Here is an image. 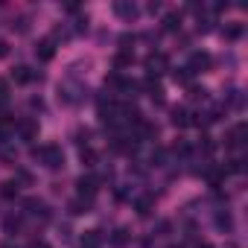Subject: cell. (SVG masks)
I'll return each instance as SVG.
<instances>
[{"label":"cell","mask_w":248,"mask_h":248,"mask_svg":"<svg viewBox=\"0 0 248 248\" xmlns=\"http://www.w3.org/2000/svg\"><path fill=\"white\" fill-rule=\"evenodd\" d=\"M172 152H175V155H181V158H184V155H190V143H187V140H178V143H175V146H172Z\"/></svg>","instance_id":"obj_26"},{"label":"cell","mask_w":248,"mask_h":248,"mask_svg":"<svg viewBox=\"0 0 248 248\" xmlns=\"http://www.w3.org/2000/svg\"><path fill=\"white\" fill-rule=\"evenodd\" d=\"M91 207H93V199H85V196H76L70 204H67V210L73 213V216H82V213H91Z\"/></svg>","instance_id":"obj_10"},{"label":"cell","mask_w":248,"mask_h":248,"mask_svg":"<svg viewBox=\"0 0 248 248\" xmlns=\"http://www.w3.org/2000/svg\"><path fill=\"white\" fill-rule=\"evenodd\" d=\"M30 248H50V245H47V242H38V239H35V242H32Z\"/></svg>","instance_id":"obj_33"},{"label":"cell","mask_w":248,"mask_h":248,"mask_svg":"<svg viewBox=\"0 0 248 248\" xmlns=\"http://www.w3.org/2000/svg\"><path fill=\"white\" fill-rule=\"evenodd\" d=\"M0 56H6V44L3 41H0Z\"/></svg>","instance_id":"obj_34"},{"label":"cell","mask_w":248,"mask_h":248,"mask_svg":"<svg viewBox=\"0 0 248 248\" xmlns=\"http://www.w3.org/2000/svg\"><path fill=\"white\" fill-rule=\"evenodd\" d=\"M35 56H38L41 62H50V59L56 56V41H53V38H41V41L35 44Z\"/></svg>","instance_id":"obj_8"},{"label":"cell","mask_w":248,"mask_h":248,"mask_svg":"<svg viewBox=\"0 0 248 248\" xmlns=\"http://www.w3.org/2000/svg\"><path fill=\"white\" fill-rule=\"evenodd\" d=\"M82 248H102V233L99 231H85L82 239H79Z\"/></svg>","instance_id":"obj_12"},{"label":"cell","mask_w":248,"mask_h":248,"mask_svg":"<svg viewBox=\"0 0 248 248\" xmlns=\"http://www.w3.org/2000/svg\"><path fill=\"white\" fill-rule=\"evenodd\" d=\"M18 135H21V140H35L38 138V123L35 120H21L18 123Z\"/></svg>","instance_id":"obj_9"},{"label":"cell","mask_w":248,"mask_h":248,"mask_svg":"<svg viewBox=\"0 0 248 248\" xmlns=\"http://www.w3.org/2000/svg\"><path fill=\"white\" fill-rule=\"evenodd\" d=\"M135 210H138L140 216H149V213L155 210V196H140V199L135 202Z\"/></svg>","instance_id":"obj_15"},{"label":"cell","mask_w":248,"mask_h":248,"mask_svg":"<svg viewBox=\"0 0 248 248\" xmlns=\"http://www.w3.org/2000/svg\"><path fill=\"white\" fill-rule=\"evenodd\" d=\"M114 15L123 18V21H135L138 18V6L132 3V0H117V3H114Z\"/></svg>","instance_id":"obj_6"},{"label":"cell","mask_w":248,"mask_h":248,"mask_svg":"<svg viewBox=\"0 0 248 248\" xmlns=\"http://www.w3.org/2000/svg\"><path fill=\"white\" fill-rule=\"evenodd\" d=\"M172 123H175L178 129H184V126H190V123H193V117H190L187 108H172Z\"/></svg>","instance_id":"obj_16"},{"label":"cell","mask_w":248,"mask_h":248,"mask_svg":"<svg viewBox=\"0 0 248 248\" xmlns=\"http://www.w3.org/2000/svg\"><path fill=\"white\" fill-rule=\"evenodd\" d=\"M242 138H245V126L239 123V126H233L228 135H225V146H231V149H236V146H242Z\"/></svg>","instance_id":"obj_11"},{"label":"cell","mask_w":248,"mask_h":248,"mask_svg":"<svg viewBox=\"0 0 248 248\" xmlns=\"http://www.w3.org/2000/svg\"><path fill=\"white\" fill-rule=\"evenodd\" d=\"M76 187H79V196L93 199V196H96V190H99V178H96V175H82V178L76 181Z\"/></svg>","instance_id":"obj_5"},{"label":"cell","mask_w":248,"mask_h":248,"mask_svg":"<svg viewBox=\"0 0 248 248\" xmlns=\"http://www.w3.org/2000/svg\"><path fill=\"white\" fill-rule=\"evenodd\" d=\"M172 79L181 82V85H187V82L193 79V73H190V67H178V70H172Z\"/></svg>","instance_id":"obj_23"},{"label":"cell","mask_w":248,"mask_h":248,"mask_svg":"<svg viewBox=\"0 0 248 248\" xmlns=\"http://www.w3.org/2000/svg\"><path fill=\"white\" fill-rule=\"evenodd\" d=\"M210 64H213L210 53H193L187 67H190V73H204V70H210Z\"/></svg>","instance_id":"obj_7"},{"label":"cell","mask_w":248,"mask_h":248,"mask_svg":"<svg viewBox=\"0 0 248 248\" xmlns=\"http://www.w3.org/2000/svg\"><path fill=\"white\" fill-rule=\"evenodd\" d=\"M82 164L93 167V164H96V152H93V149H82Z\"/></svg>","instance_id":"obj_27"},{"label":"cell","mask_w":248,"mask_h":248,"mask_svg":"<svg viewBox=\"0 0 248 248\" xmlns=\"http://www.w3.org/2000/svg\"><path fill=\"white\" fill-rule=\"evenodd\" d=\"M38 73H32V67H27V64H18L15 70H12V79L15 82H21V85H27V82H32Z\"/></svg>","instance_id":"obj_13"},{"label":"cell","mask_w":248,"mask_h":248,"mask_svg":"<svg viewBox=\"0 0 248 248\" xmlns=\"http://www.w3.org/2000/svg\"><path fill=\"white\" fill-rule=\"evenodd\" d=\"M129 239H132V233H129L126 228H117V231L111 233V239H108V242H111L114 248H126V245H129Z\"/></svg>","instance_id":"obj_14"},{"label":"cell","mask_w":248,"mask_h":248,"mask_svg":"<svg viewBox=\"0 0 248 248\" xmlns=\"http://www.w3.org/2000/svg\"><path fill=\"white\" fill-rule=\"evenodd\" d=\"M199 248H210V245H199Z\"/></svg>","instance_id":"obj_36"},{"label":"cell","mask_w":248,"mask_h":248,"mask_svg":"<svg viewBox=\"0 0 248 248\" xmlns=\"http://www.w3.org/2000/svg\"><path fill=\"white\" fill-rule=\"evenodd\" d=\"M132 62H135L132 50H120V53L114 56V67H117V70H120V67H132Z\"/></svg>","instance_id":"obj_19"},{"label":"cell","mask_w":248,"mask_h":248,"mask_svg":"<svg viewBox=\"0 0 248 248\" xmlns=\"http://www.w3.org/2000/svg\"><path fill=\"white\" fill-rule=\"evenodd\" d=\"M3 143H6V129L0 126V146H3Z\"/></svg>","instance_id":"obj_32"},{"label":"cell","mask_w":248,"mask_h":248,"mask_svg":"<svg viewBox=\"0 0 248 248\" xmlns=\"http://www.w3.org/2000/svg\"><path fill=\"white\" fill-rule=\"evenodd\" d=\"M114 152H132L138 146V138H114Z\"/></svg>","instance_id":"obj_17"},{"label":"cell","mask_w":248,"mask_h":248,"mask_svg":"<svg viewBox=\"0 0 248 248\" xmlns=\"http://www.w3.org/2000/svg\"><path fill=\"white\" fill-rule=\"evenodd\" d=\"M164 30L167 32H178L181 30V15L178 12H167L164 15Z\"/></svg>","instance_id":"obj_18"},{"label":"cell","mask_w":248,"mask_h":248,"mask_svg":"<svg viewBox=\"0 0 248 248\" xmlns=\"http://www.w3.org/2000/svg\"><path fill=\"white\" fill-rule=\"evenodd\" d=\"M12 30H15V32H27V30H30V18H27V15H18V18L12 21Z\"/></svg>","instance_id":"obj_24"},{"label":"cell","mask_w":248,"mask_h":248,"mask_svg":"<svg viewBox=\"0 0 248 248\" xmlns=\"http://www.w3.org/2000/svg\"><path fill=\"white\" fill-rule=\"evenodd\" d=\"M3 228H6V233H15V231H21V216H9V219L3 222Z\"/></svg>","instance_id":"obj_25"},{"label":"cell","mask_w":248,"mask_h":248,"mask_svg":"<svg viewBox=\"0 0 248 248\" xmlns=\"http://www.w3.org/2000/svg\"><path fill=\"white\" fill-rule=\"evenodd\" d=\"M6 99H9V85L0 79V105H6Z\"/></svg>","instance_id":"obj_29"},{"label":"cell","mask_w":248,"mask_h":248,"mask_svg":"<svg viewBox=\"0 0 248 248\" xmlns=\"http://www.w3.org/2000/svg\"><path fill=\"white\" fill-rule=\"evenodd\" d=\"M190 99H196V102L202 99V102H204V99H207V91H204V88H190Z\"/></svg>","instance_id":"obj_28"},{"label":"cell","mask_w":248,"mask_h":248,"mask_svg":"<svg viewBox=\"0 0 248 248\" xmlns=\"http://www.w3.org/2000/svg\"><path fill=\"white\" fill-rule=\"evenodd\" d=\"M170 67V59L164 56V53H149L146 56V70H149V76H158V73H164Z\"/></svg>","instance_id":"obj_3"},{"label":"cell","mask_w":248,"mask_h":248,"mask_svg":"<svg viewBox=\"0 0 248 248\" xmlns=\"http://www.w3.org/2000/svg\"><path fill=\"white\" fill-rule=\"evenodd\" d=\"M21 193V184L18 181H6V184H0V196L3 199H15Z\"/></svg>","instance_id":"obj_20"},{"label":"cell","mask_w":248,"mask_h":248,"mask_svg":"<svg viewBox=\"0 0 248 248\" xmlns=\"http://www.w3.org/2000/svg\"><path fill=\"white\" fill-rule=\"evenodd\" d=\"M24 210H27L30 216H35V219H41V222L50 219V207H47L41 199H27V202H24Z\"/></svg>","instance_id":"obj_4"},{"label":"cell","mask_w":248,"mask_h":248,"mask_svg":"<svg viewBox=\"0 0 248 248\" xmlns=\"http://www.w3.org/2000/svg\"><path fill=\"white\" fill-rule=\"evenodd\" d=\"M239 35H242V24H228V27H225V38H228V41H236Z\"/></svg>","instance_id":"obj_22"},{"label":"cell","mask_w":248,"mask_h":248,"mask_svg":"<svg viewBox=\"0 0 248 248\" xmlns=\"http://www.w3.org/2000/svg\"><path fill=\"white\" fill-rule=\"evenodd\" d=\"M3 248H18V245H12V242H6V245H3Z\"/></svg>","instance_id":"obj_35"},{"label":"cell","mask_w":248,"mask_h":248,"mask_svg":"<svg viewBox=\"0 0 248 248\" xmlns=\"http://www.w3.org/2000/svg\"><path fill=\"white\" fill-rule=\"evenodd\" d=\"M88 140H91V132H88V129H85V132L79 129V132H76V143H79V146H82V143L88 146Z\"/></svg>","instance_id":"obj_30"},{"label":"cell","mask_w":248,"mask_h":248,"mask_svg":"<svg viewBox=\"0 0 248 248\" xmlns=\"http://www.w3.org/2000/svg\"><path fill=\"white\" fill-rule=\"evenodd\" d=\"M15 181H24V184H30V181H32V175H30L27 170H18V175H15Z\"/></svg>","instance_id":"obj_31"},{"label":"cell","mask_w":248,"mask_h":248,"mask_svg":"<svg viewBox=\"0 0 248 248\" xmlns=\"http://www.w3.org/2000/svg\"><path fill=\"white\" fill-rule=\"evenodd\" d=\"M216 228H219V231H231V228H233V219H231L228 210H219V213H216Z\"/></svg>","instance_id":"obj_21"},{"label":"cell","mask_w":248,"mask_h":248,"mask_svg":"<svg viewBox=\"0 0 248 248\" xmlns=\"http://www.w3.org/2000/svg\"><path fill=\"white\" fill-rule=\"evenodd\" d=\"M85 96H88V88L82 82H76L73 76H67L64 82H59V99L64 105H79Z\"/></svg>","instance_id":"obj_1"},{"label":"cell","mask_w":248,"mask_h":248,"mask_svg":"<svg viewBox=\"0 0 248 248\" xmlns=\"http://www.w3.org/2000/svg\"><path fill=\"white\" fill-rule=\"evenodd\" d=\"M32 158H35L41 167H47V170H59V167H64V152H62L59 146H53V143H47V146H35V149H32Z\"/></svg>","instance_id":"obj_2"}]
</instances>
